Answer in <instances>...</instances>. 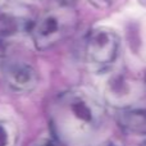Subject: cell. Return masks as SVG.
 Returning a JSON list of instances; mask_svg holds the SVG:
<instances>
[{"label":"cell","instance_id":"10","mask_svg":"<svg viewBox=\"0 0 146 146\" xmlns=\"http://www.w3.org/2000/svg\"><path fill=\"white\" fill-rule=\"evenodd\" d=\"M64 1H66V3H67V1H71V0H64Z\"/></svg>","mask_w":146,"mask_h":146},{"label":"cell","instance_id":"4","mask_svg":"<svg viewBox=\"0 0 146 146\" xmlns=\"http://www.w3.org/2000/svg\"><path fill=\"white\" fill-rule=\"evenodd\" d=\"M7 83L14 91L30 92L38 85V73L31 64L25 62H13L4 68Z\"/></svg>","mask_w":146,"mask_h":146},{"label":"cell","instance_id":"3","mask_svg":"<svg viewBox=\"0 0 146 146\" xmlns=\"http://www.w3.org/2000/svg\"><path fill=\"white\" fill-rule=\"evenodd\" d=\"M121 40L113 30L99 27L92 30L86 37V60L95 69H106L118 56Z\"/></svg>","mask_w":146,"mask_h":146},{"label":"cell","instance_id":"5","mask_svg":"<svg viewBox=\"0 0 146 146\" xmlns=\"http://www.w3.org/2000/svg\"><path fill=\"white\" fill-rule=\"evenodd\" d=\"M31 25L32 21H30V18L25 14L15 13L13 10L3 12L0 14V42L30 31Z\"/></svg>","mask_w":146,"mask_h":146},{"label":"cell","instance_id":"9","mask_svg":"<svg viewBox=\"0 0 146 146\" xmlns=\"http://www.w3.org/2000/svg\"><path fill=\"white\" fill-rule=\"evenodd\" d=\"M101 1H104V3H108V1H113V0H101Z\"/></svg>","mask_w":146,"mask_h":146},{"label":"cell","instance_id":"7","mask_svg":"<svg viewBox=\"0 0 146 146\" xmlns=\"http://www.w3.org/2000/svg\"><path fill=\"white\" fill-rule=\"evenodd\" d=\"M18 131L13 123L0 121V146H14L17 144Z\"/></svg>","mask_w":146,"mask_h":146},{"label":"cell","instance_id":"6","mask_svg":"<svg viewBox=\"0 0 146 146\" xmlns=\"http://www.w3.org/2000/svg\"><path fill=\"white\" fill-rule=\"evenodd\" d=\"M118 122L124 131L135 135H146V110L124 106L118 114Z\"/></svg>","mask_w":146,"mask_h":146},{"label":"cell","instance_id":"2","mask_svg":"<svg viewBox=\"0 0 146 146\" xmlns=\"http://www.w3.org/2000/svg\"><path fill=\"white\" fill-rule=\"evenodd\" d=\"M77 27V12L66 3L38 15L31 25L30 33L38 50H48L69 37Z\"/></svg>","mask_w":146,"mask_h":146},{"label":"cell","instance_id":"11","mask_svg":"<svg viewBox=\"0 0 146 146\" xmlns=\"http://www.w3.org/2000/svg\"><path fill=\"white\" fill-rule=\"evenodd\" d=\"M110 146H111V145H110Z\"/></svg>","mask_w":146,"mask_h":146},{"label":"cell","instance_id":"1","mask_svg":"<svg viewBox=\"0 0 146 146\" xmlns=\"http://www.w3.org/2000/svg\"><path fill=\"white\" fill-rule=\"evenodd\" d=\"M105 108L94 94L72 88L59 94L50 106L56 139L66 146H87L101 131Z\"/></svg>","mask_w":146,"mask_h":146},{"label":"cell","instance_id":"8","mask_svg":"<svg viewBox=\"0 0 146 146\" xmlns=\"http://www.w3.org/2000/svg\"><path fill=\"white\" fill-rule=\"evenodd\" d=\"M40 146H55L54 144H50V142H48V144H42V145H40Z\"/></svg>","mask_w":146,"mask_h":146}]
</instances>
